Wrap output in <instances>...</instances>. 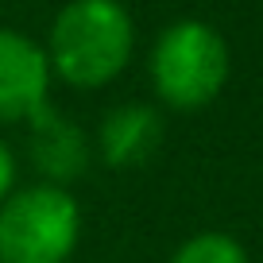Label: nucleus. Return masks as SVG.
<instances>
[{
    "label": "nucleus",
    "instance_id": "obj_3",
    "mask_svg": "<svg viewBox=\"0 0 263 263\" xmlns=\"http://www.w3.org/2000/svg\"><path fill=\"white\" fill-rule=\"evenodd\" d=\"M82 244V205L66 186L35 182L0 201V263H70Z\"/></svg>",
    "mask_w": 263,
    "mask_h": 263
},
{
    "label": "nucleus",
    "instance_id": "obj_5",
    "mask_svg": "<svg viewBox=\"0 0 263 263\" xmlns=\"http://www.w3.org/2000/svg\"><path fill=\"white\" fill-rule=\"evenodd\" d=\"M159 143H163V116L155 105H143V101L116 105L97 128V159L108 171H136L151 163Z\"/></svg>",
    "mask_w": 263,
    "mask_h": 263
},
{
    "label": "nucleus",
    "instance_id": "obj_8",
    "mask_svg": "<svg viewBox=\"0 0 263 263\" xmlns=\"http://www.w3.org/2000/svg\"><path fill=\"white\" fill-rule=\"evenodd\" d=\"M16 182H20V163H16V151H12L8 140H0V201L16 194Z\"/></svg>",
    "mask_w": 263,
    "mask_h": 263
},
{
    "label": "nucleus",
    "instance_id": "obj_7",
    "mask_svg": "<svg viewBox=\"0 0 263 263\" xmlns=\"http://www.w3.org/2000/svg\"><path fill=\"white\" fill-rule=\"evenodd\" d=\"M166 263H252L236 236L221 229H205V232H194L190 240H182L178 248L171 252Z\"/></svg>",
    "mask_w": 263,
    "mask_h": 263
},
{
    "label": "nucleus",
    "instance_id": "obj_1",
    "mask_svg": "<svg viewBox=\"0 0 263 263\" xmlns=\"http://www.w3.org/2000/svg\"><path fill=\"white\" fill-rule=\"evenodd\" d=\"M50 74L70 89H105L136 54V20L120 0H66L47 31Z\"/></svg>",
    "mask_w": 263,
    "mask_h": 263
},
{
    "label": "nucleus",
    "instance_id": "obj_2",
    "mask_svg": "<svg viewBox=\"0 0 263 263\" xmlns=\"http://www.w3.org/2000/svg\"><path fill=\"white\" fill-rule=\"evenodd\" d=\"M232 70L224 35L205 20H174L159 31L147 54V74L159 105L174 112H197L221 97Z\"/></svg>",
    "mask_w": 263,
    "mask_h": 263
},
{
    "label": "nucleus",
    "instance_id": "obj_6",
    "mask_svg": "<svg viewBox=\"0 0 263 263\" xmlns=\"http://www.w3.org/2000/svg\"><path fill=\"white\" fill-rule=\"evenodd\" d=\"M31 163L50 186H70L89 171V140L74 120L54 108H43L31 124Z\"/></svg>",
    "mask_w": 263,
    "mask_h": 263
},
{
    "label": "nucleus",
    "instance_id": "obj_4",
    "mask_svg": "<svg viewBox=\"0 0 263 263\" xmlns=\"http://www.w3.org/2000/svg\"><path fill=\"white\" fill-rule=\"evenodd\" d=\"M50 62L43 43L16 27H0V124H31L50 108Z\"/></svg>",
    "mask_w": 263,
    "mask_h": 263
}]
</instances>
